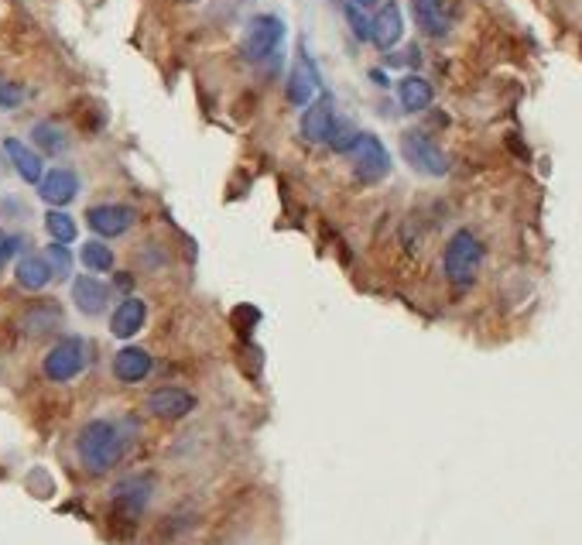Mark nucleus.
I'll return each instance as SVG.
<instances>
[{
    "label": "nucleus",
    "mask_w": 582,
    "mask_h": 545,
    "mask_svg": "<svg viewBox=\"0 0 582 545\" xmlns=\"http://www.w3.org/2000/svg\"><path fill=\"white\" fill-rule=\"evenodd\" d=\"M76 453L79 463L90 473H107L123 460V433L117 429V422L92 419L79 429Z\"/></svg>",
    "instance_id": "f257e3e1"
},
{
    "label": "nucleus",
    "mask_w": 582,
    "mask_h": 545,
    "mask_svg": "<svg viewBox=\"0 0 582 545\" xmlns=\"http://www.w3.org/2000/svg\"><path fill=\"white\" fill-rule=\"evenodd\" d=\"M480 265H483V244L476 240L473 230H456V234L449 237L442 254L445 278L452 281L456 288H470Z\"/></svg>",
    "instance_id": "f03ea898"
},
{
    "label": "nucleus",
    "mask_w": 582,
    "mask_h": 545,
    "mask_svg": "<svg viewBox=\"0 0 582 545\" xmlns=\"http://www.w3.org/2000/svg\"><path fill=\"white\" fill-rule=\"evenodd\" d=\"M285 42V21L277 15H257L250 17L244 32V59L250 63H264L271 59Z\"/></svg>",
    "instance_id": "7ed1b4c3"
},
{
    "label": "nucleus",
    "mask_w": 582,
    "mask_h": 545,
    "mask_svg": "<svg viewBox=\"0 0 582 545\" xmlns=\"http://www.w3.org/2000/svg\"><path fill=\"white\" fill-rule=\"evenodd\" d=\"M401 155H404V161H408L414 171L432 175V179H439V175L449 171V158H445V151L429 138V134H422V131H408V134L401 138Z\"/></svg>",
    "instance_id": "20e7f679"
},
{
    "label": "nucleus",
    "mask_w": 582,
    "mask_h": 545,
    "mask_svg": "<svg viewBox=\"0 0 582 545\" xmlns=\"http://www.w3.org/2000/svg\"><path fill=\"white\" fill-rule=\"evenodd\" d=\"M346 155L353 158V171H356L364 182H381V179H387V171H391V155H387V148L381 144V138H373V134H356Z\"/></svg>",
    "instance_id": "39448f33"
},
{
    "label": "nucleus",
    "mask_w": 582,
    "mask_h": 545,
    "mask_svg": "<svg viewBox=\"0 0 582 545\" xmlns=\"http://www.w3.org/2000/svg\"><path fill=\"white\" fill-rule=\"evenodd\" d=\"M42 367H45L48 381H55V384L73 381V377L82 375V367H86V343L79 340V336H65V340H59L48 350Z\"/></svg>",
    "instance_id": "423d86ee"
},
{
    "label": "nucleus",
    "mask_w": 582,
    "mask_h": 545,
    "mask_svg": "<svg viewBox=\"0 0 582 545\" xmlns=\"http://www.w3.org/2000/svg\"><path fill=\"white\" fill-rule=\"evenodd\" d=\"M86 227L92 234L100 237H121L134 227V209L131 206H117V203H107V206H90L86 209Z\"/></svg>",
    "instance_id": "0eeeda50"
},
{
    "label": "nucleus",
    "mask_w": 582,
    "mask_h": 545,
    "mask_svg": "<svg viewBox=\"0 0 582 545\" xmlns=\"http://www.w3.org/2000/svg\"><path fill=\"white\" fill-rule=\"evenodd\" d=\"M333 127H336V107H333V96L319 93L306 107V117H302V134H306L312 144H325L329 134H333Z\"/></svg>",
    "instance_id": "6e6552de"
},
{
    "label": "nucleus",
    "mask_w": 582,
    "mask_h": 545,
    "mask_svg": "<svg viewBox=\"0 0 582 545\" xmlns=\"http://www.w3.org/2000/svg\"><path fill=\"white\" fill-rule=\"evenodd\" d=\"M319 93H322L319 73H315V65H312V59H308L306 52H298L295 69H291V79H288V100L295 107H308Z\"/></svg>",
    "instance_id": "1a4fd4ad"
},
{
    "label": "nucleus",
    "mask_w": 582,
    "mask_h": 545,
    "mask_svg": "<svg viewBox=\"0 0 582 545\" xmlns=\"http://www.w3.org/2000/svg\"><path fill=\"white\" fill-rule=\"evenodd\" d=\"M401 34H404V17H401V7L387 0L381 11L370 17V42L381 48V52H391V48L401 42Z\"/></svg>",
    "instance_id": "9d476101"
},
{
    "label": "nucleus",
    "mask_w": 582,
    "mask_h": 545,
    "mask_svg": "<svg viewBox=\"0 0 582 545\" xmlns=\"http://www.w3.org/2000/svg\"><path fill=\"white\" fill-rule=\"evenodd\" d=\"M192 408H196V398L182 388H158L148 394V412H151L154 419H165V422L185 419Z\"/></svg>",
    "instance_id": "9b49d317"
},
{
    "label": "nucleus",
    "mask_w": 582,
    "mask_h": 545,
    "mask_svg": "<svg viewBox=\"0 0 582 545\" xmlns=\"http://www.w3.org/2000/svg\"><path fill=\"white\" fill-rule=\"evenodd\" d=\"M76 192H79V179H76V171H69V169L45 171L42 182H38V196H42L48 206H69L76 200Z\"/></svg>",
    "instance_id": "f8f14e48"
},
{
    "label": "nucleus",
    "mask_w": 582,
    "mask_h": 545,
    "mask_svg": "<svg viewBox=\"0 0 582 545\" xmlns=\"http://www.w3.org/2000/svg\"><path fill=\"white\" fill-rule=\"evenodd\" d=\"M107 298H110V288L100 278L79 275V278L73 281V302H76V309L82 312V316H100V312L107 309Z\"/></svg>",
    "instance_id": "ddd939ff"
},
{
    "label": "nucleus",
    "mask_w": 582,
    "mask_h": 545,
    "mask_svg": "<svg viewBox=\"0 0 582 545\" xmlns=\"http://www.w3.org/2000/svg\"><path fill=\"white\" fill-rule=\"evenodd\" d=\"M154 360L148 350H141V346H123L121 354L113 357V375H117V381H123V384H138V381H144V377L151 375Z\"/></svg>",
    "instance_id": "4468645a"
},
{
    "label": "nucleus",
    "mask_w": 582,
    "mask_h": 545,
    "mask_svg": "<svg viewBox=\"0 0 582 545\" xmlns=\"http://www.w3.org/2000/svg\"><path fill=\"white\" fill-rule=\"evenodd\" d=\"M144 319H148V306L141 298H123L121 306L113 309V316H110V333L117 340H131L134 333H141Z\"/></svg>",
    "instance_id": "2eb2a0df"
},
{
    "label": "nucleus",
    "mask_w": 582,
    "mask_h": 545,
    "mask_svg": "<svg viewBox=\"0 0 582 545\" xmlns=\"http://www.w3.org/2000/svg\"><path fill=\"white\" fill-rule=\"evenodd\" d=\"M4 151H7L11 165H15V171L24 179V182H31V186H38V182H42L45 169H42V155H38V151H31L28 144H24V141H17V138L4 141Z\"/></svg>",
    "instance_id": "dca6fc26"
},
{
    "label": "nucleus",
    "mask_w": 582,
    "mask_h": 545,
    "mask_svg": "<svg viewBox=\"0 0 582 545\" xmlns=\"http://www.w3.org/2000/svg\"><path fill=\"white\" fill-rule=\"evenodd\" d=\"M412 11L418 28L432 38H442L449 32V11H445L442 0H412Z\"/></svg>",
    "instance_id": "f3484780"
},
{
    "label": "nucleus",
    "mask_w": 582,
    "mask_h": 545,
    "mask_svg": "<svg viewBox=\"0 0 582 545\" xmlns=\"http://www.w3.org/2000/svg\"><path fill=\"white\" fill-rule=\"evenodd\" d=\"M15 278H17L21 288H28V292H42L48 281H52V271H48L42 254H28V258H21V261H17Z\"/></svg>",
    "instance_id": "a211bd4d"
},
{
    "label": "nucleus",
    "mask_w": 582,
    "mask_h": 545,
    "mask_svg": "<svg viewBox=\"0 0 582 545\" xmlns=\"http://www.w3.org/2000/svg\"><path fill=\"white\" fill-rule=\"evenodd\" d=\"M148 494H151V481L148 477H138V481H123L117 491H113V504L127 514H141L144 504H148Z\"/></svg>",
    "instance_id": "6ab92c4d"
},
{
    "label": "nucleus",
    "mask_w": 582,
    "mask_h": 545,
    "mask_svg": "<svg viewBox=\"0 0 582 545\" xmlns=\"http://www.w3.org/2000/svg\"><path fill=\"white\" fill-rule=\"evenodd\" d=\"M432 83L422 76H404L398 83V100L401 107L408 110V113H418V110H425L432 103Z\"/></svg>",
    "instance_id": "aec40b11"
},
{
    "label": "nucleus",
    "mask_w": 582,
    "mask_h": 545,
    "mask_svg": "<svg viewBox=\"0 0 582 545\" xmlns=\"http://www.w3.org/2000/svg\"><path fill=\"white\" fill-rule=\"evenodd\" d=\"M79 258L90 271H110L113 268V250L107 248V240H86Z\"/></svg>",
    "instance_id": "412c9836"
},
{
    "label": "nucleus",
    "mask_w": 582,
    "mask_h": 545,
    "mask_svg": "<svg viewBox=\"0 0 582 545\" xmlns=\"http://www.w3.org/2000/svg\"><path fill=\"white\" fill-rule=\"evenodd\" d=\"M52 326H59V306H34L24 316V329L31 336H45Z\"/></svg>",
    "instance_id": "4be33fe9"
},
{
    "label": "nucleus",
    "mask_w": 582,
    "mask_h": 545,
    "mask_svg": "<svg viewBox=\"0 0 582 545\" xmlns=\"http://www.w3.org/2000/svg\"><path fill=\"white\" fill-rule=\"evenodd\" d=\"M45 230L52 234V240L55 244H73L76 240V223H73V217H65V213H59V209H48L45 217Z\"/></svg>",
    "instance_id": "5701e85b"
},
{
    "label": "nucleus",
    "mask_w": 582,
    "mask_h": 545,
    "mask_svg": "<svg viewBox=\"0 0 582 545\" xmlns=\"http://www.w3.org/2000/svg\"><path fill=\"white\" fill-rule=\"evenodd\" d=\"M42 258H45L52 278H69V271H73V254H69L65 244H48Z\"/></svg>",
    "instance_id": "b1692460"
},
{
    "label": "nucleus",
    "mask_w": 582,
    "mask_h": 545,
    "mask_svg": "<svg viewBox=\"0 0 582 545\" xmlns=\"http://www.w3.org/2000/svg\"><path fill=\"white\" fill-rule=\"evenodd\" d=\"M31 138H34V144H38L45 155H62V151H65V134H62L55 124H38Z\"/></svg>",
    "instance_id": "393cba45"
},
{
    "label": "nucleus",
    "mask_w": 582,
    "mask_h": 545,
    "mask_svg": "<svg viewBox=\"0 0 582 545\" xmlns=\"http://www.w3.org/2000/svg\"><path fill=\"white\" fill-rule=\"evenodd\" d=\"M346 21H350V28L356 32V38L360 42H370V17L364 15V7L360 4H346Z\"/></svg>",
    "instance_id": "a878e982"
},
{
    "label": "nucleus",
    "mask_w": 582,
    "mask_h": 545,
    "mask_svg": "<svg viewBox=\"0 0 582 545\" xmlns=\"http://www.w3.org/2000/svg\"><path fill=\"white\" fill-rule=\"evenodd\" d=\"M353 138H356V131H353L350 124H336L333 127V134H329V141L325 144H333V151H339V155H346L350 151Z\"/></svg>",
    "instance_id": "bb28decb"
},
{
    "label": "nucleus",
    "mask_w": 582,
    "mask_h": 545,
    "mask_svg": "<svg viewBox=\"0 0 582 545\" xmlns=\"http://www.w3.org/2000/svg\"><path fill=\"white\" fill-rule=\"evenodd\" d=\"M24 103V90L17 86V83H7V79H0V107L4 110H15Z\"/></svg>",
    "instance_id": "cd10ccee"
},
{
    "label": "nucleus",
    "mask_w": 582,
    "mask_h": 545,
    "mask_svg": "<svg viewBox=\"0 0 582 545\" xmlns=\"http://www.w3.org/2000/svg\"><path fill=\"white\" fill-rule=\"evenodd\" d=\"M17 248H21V237H11V234H4V230H0V268L15 258Z\"/></svg>",
    "instance_id": "c85d7f7f"
},
{
    "label": "nucleus",
    "mask_w": 582,
    "mask_h": 545,
    "mask_svg": "<svg viewBox=\"0 0 582 545\" xmlns=\"http://www.w3.org/2000/svg\"><path fill=\"white\" fill-rule=\"evenodd\" d=\"M117 285H121L123 292H127V288H131V275H117Z\"/></svg>",
    "instance_id": "c756f323"
},
{
    "label": "nucleus",
    "mask_w": 582,
    "mask_h": 545,
    "mask_svg": "<svg viewBox=\"0 0 582 545\" xmlns=\"http://www.w3.org/2000/svg\"><path fill=\"white\" fill-rule=\"evenodd\" d=\"M353 4H360V7H367V4H381V0H353Z\"/></svg>",
    "instance_id": "7c9ffc66"
},
{
    "label": "nucleus",
    "mask_w": 582,
    "mask_h": 545,
    "mask_svg": "<svg viewBox=\"0 0 582 545\" xmlns=\"http://www.w3.org/2000/svg\"><path fill=\"white\" fill-rule=\"evenodd\" d=\"M182 4H196V0H182Z\"/></svg>",
    "instance_id": "2f4dec72"
}]
</instances>
